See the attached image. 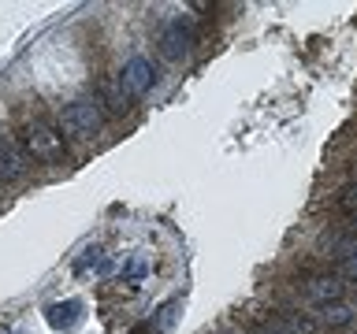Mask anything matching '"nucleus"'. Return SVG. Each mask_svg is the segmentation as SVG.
<instances>
[{
    "mask_svg": "<svg viewBox=\"0 0 357 334\" xmlns=\"http://www.w3.org/2000/svg\"><path fill=\"white\" fill-rule=\"evenodd\" d=\"M145 271H149V264H145L142 256H130V260H127V267H123V275H127L130 283H134V278H142Z\"/></svg>",
    "mask_w": 357,
    "mask_h": 334,
    "instance_id": "12",
    "label": "nucleus"
},
{
    "mask_svg": "<svg viewBox=\"0 0 357 334\" xmlns=\"http://www.w3.org/2000/svg\"><path fill=\"white\" fill-rule=\"evenodd\" d=\"M339 271H342V275H350V278H357V253H354V256H346V260L339 264Z\"/></svg>",
    "mask_w": 357,
    "mask_h": 334,
    "instance_id": "14",
    "label": "nucleus"
},
{
    "mask_svg": "<svg viewBox=\"0 0 357 334\" xmlns=\"http://www.w3.org/2000/svg\"><path fill=\"white\" fill-rule=\"evenodd\" d=\"M172 319H175V305H164V308H160V316H156V327H167Z\"/></svg>",
    "mask_w": 357,
    "mask_h": 334,
    "instance_id": "15",
    "label": "nucleus"
},
{
    "mask_svg": "<svg viewBox=\"0 0 357 334\" xmlns=\"http://www.w3.org/2000/svg\"><path fill=\"white\" fill-rule=\"evenodd\" d=\"M354 227H357V219H354Z\"/></svg>",
    "mask_w": 357,
    "mask_h": 334,
    "instance_id": "17",
    "label": "nucleus"
},
{
    "mask_svg": "<svg viewBox=\"0 0 357 334\" xmlns=\"http://www.w3.org/2000/svg\"><path fill=\"white\" fill-rule=\"evenodd\" d=\"M22 171H26V152H22L15 141L0 138V178L11 182V178H19Z\"/></svg>",
    "mask_w": 357,
    "mask_h": 334,
    "instance_id": "6",
    "label": "nucleus"
},
{
    "mask_svg": "<svg viewBox=\"0 0 357 334\" xmlns=\"http://www.w3.org/2000/svg\"><path fill=\"white\" fill-rule=\"evenodd\" d=\"M78 319H82V301H78V297H67V301L49 305V323L56 331H71Z\"/></svg>",
    "mask_w": 357,
    "mask_h": 334,
    "instance_id": "7",
    "label": "nucleus"
},
{
    "mask_svg": "<svg viewBox=\"0 0 357 334\" xmlns=\"http://www.w3.org/2000/svg\"><path fill=\"white\" fill-rule=\"evenodd\" d=\"M100 127H105V111L93 97H78L60 111V130L71 138H93Z\"/></svg>",
    "mask_w": 357,
    "mask_h": 334,
    "instance_id": "1",
    "label": "nucleus"
},
{
    "mask_svg": "<svg viewBox=\"0 0 357 334\" xmlns=\"http://www.w3.org/2000/svg\"><path fill=\"white\" fill-rule=\"evenodd\" d=\"M0 334H8V331H0Z\"/></svg>",
    "mask_w": 357,
    "mask_h": 334,
    "instance_id": "16",
    "label": "nucleus"
},
{
    "mask_svg": "<svg viewBox=\"0 0 357 334\" xmlns=\"http://www.w3.org/2000/svg\"><path fill=\"white\" fill-rule=\"evenodd\" d=\"M305 297L312 301V305H335V301L342 297V283L335 275H317V278H309L305 283Z\"/></svg>",
    "mask_w": 357,
    "mask_h": 334,
    "instance_id": "5",
    "label": "nucleus"
},
{
    "mask_svg": "<svg viewBox=\"0 0 357 334\" xmlns=\"http://www.w3.org/2000/svg\"><path fill=\"white\" fill-rule=\"evenodd\" d=\"M272 331L275 334H320V323L317 319H309V316H279L275 323H272Z\"/></svg>",
    "mask_w": 357,
    "mask_h": 334,
    "instance_id": "8",
    "label": "nucleus"
},
{
    "mask_svg": "<svg viewBox=\"0 0 357 334\" xmlns=\"http://www.w3.org/2000/svg\"><path fill=\"white\" fill-rule=\"evenodd\" d=\"M22 134H26L30 156H38V160H60L63 156V138L56 127H49V122H30Z\"/></svg>",
    "mask_w": 357,
    "mask_h": 334,
    "instance_id": "3",
    "label": "nucleus"
},
{
    "mask_svg": "<svg viewBox=\"0 0 357 334\" xmlns=\"http://www.w3.org/2000/svg\"><path fill=\"white\" fill-rule=\"evenodd\" d=\"M153 82H156V67L145 60V56H130V60L123 63V71H119L123 97H142V93H149Z\"/></svg>",
    "mask_w": 357,
    "mask_h": 334,
    "instance_id": "2",
    "label": "nucleus"
},
{
    "mask_svg": "<svg viewBox=\"0 0 357 334\" xmlns=\"http://www.w3.org/2000/svg\"><path fill=\"white\" fill-rule=\"evenodd\" d=\"M339 205H342V212H357V186L346 189V193L339 197Z\"/></svg>",
    "mask_w": 357,
    "mask_h": 334,
    "instance_id": "13",
    "label": "nucleus"
},
{
    "mask_svg": "<svg viewBox=\"0 0 357 334\" xmlns=\"http://www.w3.org/2000/svg\"><path fill=\"white\" fill-rule=\"evenodd\" d=\"M100 100H105L108 111H123V108H127V97H123V89H116V86L100 89ZM100 100H97V104H100Z\"/></svg>",
    "mask_w": 357,
    "mask_h": 334,
    "instance_id": "10",
    "label": "nucleus"
},
{
    "mask_svg": "<svg viewBox=\"0 0 357 334\" xmlns=\"http://www.w3.org/2000/svg\"><path fill=\"white\" fill-rule=\"evenodd\" d=\"M97 264H100V249H86V253L75 260V271L82 275V271H89V267H97Z\"/></svg>",
    "mask_w": 357,
    "mask_h": 334,
    "instance_id": "11",
    "label": "nucleus"
},
{
    "mask_svg": "<svg viewBox=\"0 0 357 334\" xmlns=\"http://www.w3.org/2000/svg\"><path fill=\"white\" fill-rule=\"evenodd\" d=\"M190 45H194V33H190L186 22H178V19L167 22L164 33H160V52L167 56V60H183V56L190 52Z\"/></svg>",
    "mask_w": 357,
    "mask_h": 334,
    "instance_id": "4",
    "label": "nucleus"
},
{
    "mask_svg": "<svg viewBox=\"0 0 357 334\" xmlns=\"http://www.w3.org/2000/svg\"><path fill=\"white\" fill-rule=\"evenodd\" d=\"M320 327H346V323H354V308L350 305H324V312H320Z\"/></svg>",
    "mask_w": 357,
    "mask_h": 334,
    "instance_id": "9",
    "label": "nucleus"
}]
</instances>
